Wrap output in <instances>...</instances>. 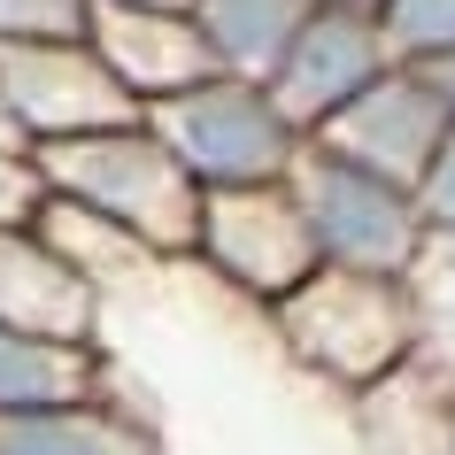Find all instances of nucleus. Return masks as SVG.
Listing matches in <instances>:
<instances>
[{
	"label": "nucleus",
	"instance_id": "obj_1",
	"mask_svg": "<svg viewBox=\"0 0 455 455\" xmlns=\"http://www.w3.org/2000/svg\"><path fill=\"white\" fill-rule=\"evenodd\" d=\"M270 332L309 379L339 386V394H371L394 379L402 363L425 347V309H417V278H379V270H339L316 263L301 286L270 301Z\"/></svg>",
	"mask_w": 455,
	"mask_h": 455
},
{
	"label": "nucleus",
	"instance_id": "obj_2",
	"mask_svg": "<svg viewBox=\"0 0 455 455\" xmlns=\"http://www.w3.org/2000/svg\"><path fill=\"white\" fill-rule=\"evenodd\" d=\"M31 163L47 178V193L100 209L108 224H124L132 240H147L155 255H186L193 247L201 186H193V170L155 140L147 116L93 124V132H70V140H39Z\"/></svg>",
	"mask_w": 455,
	"mask_h": 455
},
{
	"label": "nucleus",
	"instance_id": "obj_3",
	"mask_svg": "<svg viewBox=\"0 0 455 455\" xmlns=\"http://www.w3.org/2000/svg\"><path fill=\"white\" fill-rule=\"evenodd\" d=\"M286 186L301 201L316 263L379 270V278H417V263H425V247H432L417 186H402V178H386V170L355 163V155H339L324 140H301V155L286 163Z\"/></svg>",
	"mask_w": 455,
	"mask_h": 455
},
{
	"label": "nucleus",
	"instance_id": "obj_4",
	"mask_svg": "<svg viewBox=\"0 0 455 455\" xmlns=\"http://www.w3.org/2000/svg\"><path fill=\"white\" fill-rule=\"evenodd\" d=\"M155 124V140L193 170V186L216 193V186H263V178H286V163L301 155V124L270 100L263 77H240V70H209L178 85V93L147 100L140 108Z\"/></svg>",
	"mask_w": 455,
	"mask_h": 455
},
{
	"label": "nucleus",
	"instance_id": "obj_5",
	"mask_svg": "<svg viewBox=\"0 0 455 455\" xmlns=\"http://www.w3.org/2000/svg\"><path fill=\"white\" fill-rule=\"evenodd\" d=\"M193 263H209L232 293H247L255 309H270L286 286H301L316 270V240L301 224V201H293L286 178H263V186H216L201 193V224H193Z\"/></svg>",
	"mask_w": 455,
	"mask_h": 455
},
{
	"label": "nucleus",
	"instance_id": "obj_6",
	"mask_svg": "<svg viewBox=\"0 0 455 455\" xmlns=\"http://www.w3.org/2000/svg\"><path fill=\"white\" fill-rule=\"evenodd\" d=\"M0 116L16 124L24 147H39L140 116V100L124 93V77L100 62L85 31L77 39H0Z\"/></svg>",
	"mask_w": 455,
	"mask_h": 455
},
{
	"label": "nucleus",
	"instance_id": "obj_7",
	"mask_svg": "<svg viewBox=\"0 0 455 455\" xmlns=\"http://www.w3.org/2000/svg\"><path fill=\"white\" fill-rule=\"evenodd\" d=\"M386 62H394V47H386L379 16L316 0L309 16H301V31L286 39V54L270 62L263 85H270V100H278L301 132H316V124L332 116V108H347V100H355Z\"/></svg>",
	"mask_w": 455,
	"mask_h": 455
},
{
	"label": "nucleus",
	"instance_id": "obj_8",
	"mask_svg": "<svg viewBox=\"0 0 455 455\" xmlns=\"http://www.w3.org/2000/svg\"><path fill=\"white\" fill-rule=\"evenodd\" d=\"M448 124H455V108L440 100V85H432L417 62H386L347 108H332V116L316 124L309 140H324V147H339V155H355V163L417 186Z\"/></svg>",
	"mask_w": 455,
	"mask_h": 455
},
{
	"label": "nucleus",
	"instance_id": "obj_9",
	"mask_svg": "<svg viewBox=\"0 0 455 455\" xmlns=\"http://www.w3.org/2000/svg\"><path fill=\"white\" fill-rule=\"evenodd\" d=\"M85 39L100 47V62L124 77V93L140 100V108L216 70V54H209V39H201V24H193V8H124V0H93Z\"/></svg>",
	"mask_w": 455,
	"mask_h": 455
},
{
	"label": "nucleus",
	"instance_id": "obj_10",
	"mask_svg": "<svg viewBox=\"0 0 455 455\" xmlns=\"http://www.w3.org/2000/svg\"><path fill=\"white\" fill-rule=\"evenodd\" d=\"M100 301L108 293L77 263H62L39 240V224H0V316L8 324L54 339H100Z\"/></svg>",
	"mask_w": 455,
	"mask_h": 455
},
{
	"label": "nucleus",
	"instance_id": "obj_11",
	"mask_svg": "<svg viewBox=\"0 0 455 455\" xmlns=\"http://www.w3.org/2000/svg\"><path fill=\"white\" fill-rule=\"evenodd\" d=\"M0 455H170L147 409H132L116 386L70 394V402L0 409Z\"/></svg>",
	"mask_w": 455,
	"mask_h": 455
},
{
	"label": "nucleus",
	"instance_id": "obj_12",
	"mask_svg": "<svg viewBox=\"0 0 455 455\" xmlns=\"http://www.w3.org/2000/svg\"><path fill=\"white\" fill-rule=\"evenodd\" d=\"M100 386H116V363L100 339H54L0 316V409L70 402V394H100Z\"/></svg>",
	"mask_w": 455,
	"mask_h": 455
},
{
	"label": "nucleus",
	"instance_id": "obj_13",
	"mask_svg": "<svg viewBox=\"0 0 455 455\" xmlns=\"http://www.w3.org/2000/svg\"><path fill=\"white\" fill-rule=\"evenodd\" d=\"M31 224H39V240H47L54 255H62V263H77L100 293L116 286V278H140V270H155V263H163V255H155L147 240H132L124 224H108V216H100V209H85V201H62V193H39Z\"/></svg>",
	"mask_w": 455,
	"mask_h": 455
},
{
	"label": "nucleus",
	"instance_id": "obj_14",
	"mask_svg": "<svg viewBox=\"0 0 455 455\" xmlns=\"http://www.w3.org/2000/svg\"><path fill=\"white\" fill-rule=\"evenodd\" d=\"M316 0H193V24L209 39L216 70H240V77H270V62L286 54V39L301 31Z\"/></svg>",
	"mask_w": 455,
	"mask_h": 455
},
{
	"label": "nucleus",
	"instance_id": "obj_15",
	"mask_svg": "<svg viewBox=\"0 0 455 455\" xmlns=\"http://www.w3.org/2000/svg\"><path fill=\"white\" fill-rule=\"evenodd\" d=\"M417 309H425V347L417 355L455 379V232H432L425 263H417Z\"/></svg>",
	"mask_w": 455,
	"mask_h": 455
},
{
	"label": "nucleus",
	"instance_id": "obj_16",
	"mask_svg": "<svg viewBox=\"0 0 455 455\" xmlns=\"http://www.w3.org/2000/svg\"><path fill=\"white\" fill-rule=\"evenodd\" d=\"M379 31L394 47V62H432V54L455 47V0H386Z\"/></svg>",
	"mask_w": 455,
	"mask_h": 455
},
{
	"label": "nucleus",
	"instance_id": "obj_17",
	"mask_svg": "<svg viewBox=\"0 0 455 455\" xmlns=\"http://www.w3.org/2000/svg\"><path fill=\"white\" fill-rule=\"evenodd\" d=\"M93 0H0V39H77Z\"/></svg>",
	"mask_w": 455,
	"mask_h": 455
},
{
	"label": "nucleus",
	"instance_id": "obj_18",
	"mask_svg": "<svg viewBox=\"0 0 455 455\" xmlns=\"http://www.w3.org/2000/svg\"><path fill=\"white\" fill-rule=\"evenodd\" d=\"M39 193H47V178L31 163V147H0V224H31Z\"/></svg>",
	"mask_w": 455,
	"mask_h": 455
},
{
	"label": "nucleus",
	"instance_id": "obj_19",
	"mask_svg": "<svg viewBox=\"0 0 455 455\" xmlns=\"http://www.w3.org/2000/svg\"><path fill=\"white\" fill-rule=\"evenodd\" d=\"M417 201H425V224H432V232H455V124L440 132V147H432L425 178H417Z\"/></svg>",
	"mask_w": 455,
	"mask_h": 455
},
{
	"label": "nucleus",
	"instance_id": "obj_20",
	"mask_svg": "<svg viewBox=\"0 0 455 455\" xmlns=\"http://www.w3.org/2000/svg\"><path fill=\"white\" fill-rule=\"evenodd\" d=\"M417 70H425L432 85H440V100L455 108V47H448V54H432V62H417Z\"/></svg>",
	"mask_w": 455,
	"mask_h": 455
},
{
	"label": "nucleus",
	"instance_id": "obj_21",
	"mask_svg": "<svg viewBox=\"0 0 455 455\" xmlns=\"http://www.w3.org/2000/svg\"><path fill=\"white\" fill-rule=\"evenodd\" d=\"M440 455H455V386H448V417H440Z\"/></svg>",
	"mask_w": 455,
	"mask_h": 455
},
{
	"label": "nucleus",
	"instance_id": "obj_22",
	"mask_svg": "<svg viewBox=\"0 0 455 455\" xmlns=\"http://www.w3.org/2000/svg\"><path fill=\"white\" fill-rule=\"evenodd\" d=\"M332 8H363V16H379L386 0H332Z\"/></svg>",
	"mask_w": 455,
	"mask_h": 455
},
{
	"label": "nucleus",
	"instance_id": "obj_23",
	"mask_svg": "<svg viewBox=\"0 0 455 455\" xmlns=\"http://www.w3.org/2000/svg\"><path fill=\"white\" fill-rule=\"evenodd\" d=\"M124 8H193V0H124Z\"/></svg>",
	"mask_w": 455,
	"mask_h": 455
},
{
	"label": "nucleus",
	"instance_id": "obj_24",
	"mask_svg": "<svg viewBox=\"0 0 455 455\" xmlns=\"http://www.w3.org/2000/svg\"><path fill=\"white\" fill-rule=\"evenodd\" d=\"M0 147H24V140H16V124H8V116H0Z\"/></svg>",
	"mask_w": 455,
	"mask_h": 455
}]
</instances>
